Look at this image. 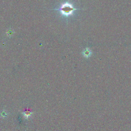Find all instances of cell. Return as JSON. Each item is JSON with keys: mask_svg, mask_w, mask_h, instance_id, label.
Returning a JSON list of instances; mask_svg holds the SVG:
<instances>
[{"mask_svg": "<svg viewBox=\"0 0 131 131\" xmlns=\"http://www.w3.org/2000/svg\"><path fill=\"white\" fill-rule=\"evenodd\" d=\"M32 113L30 111H29V110H26L23 113L24 117L26 119H28L32 115Z\"/></svg>", "mask_w": 131, "mask_h": 131, "instance_id": "cell-3", "label": "cell"}, {"mask_svg": "<svg viewBox=\"0 0 131 131\" xmlns=\"http://www.w3.org/2000/svg\"><path fill=\"white\" fill-rule=\"evenodd\" d=\"M92 51L89 48H85L83 51H82V55L85 58H89L92 55Z\"/></svg>", "mask_w": 131, "mask_h": 131, "instance_id": "cell-2", "label": "cell"}, {"mask_svg": "<svg viewBox=\"0 0 131 131\" xmlns=\"http://www.w3.org/2000/svg\"><path fill=\"white\" fill-rule=\"evenodd\" d=\"M77 9L75 8L70 2L67 1L64 3L62 4L60 7L58 9H56V10H59L62 15L66 18H68L72 16L74 11Z\"/></svg>", "mask_w": 131, "mask_h": 131, "instance_id": "cell-1", "label": "cell"}]
</instances>
